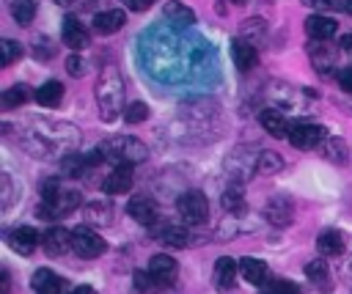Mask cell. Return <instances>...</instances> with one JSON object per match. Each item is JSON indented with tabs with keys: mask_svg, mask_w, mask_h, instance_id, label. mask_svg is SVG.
<instances>
[{
	"mask_svg": "<svg viewBox=\"0 0 352 294\" xmlns=\"http://www.w3.org/2000/svg\"><path fill=\"white\" fill-rule=\"evenodd\" d=\"M231 3H245V0H231Z\"/></svg>",
	"mask_w": 352,
	"mask_h": 294,
	"instance_id": "49",
	"label": "cell"
},
{
	"mask_svg": "<svg viewBox=\"0 0 352 294\" xmlns=\"http://www.w3.org/2000/svg\"><path fill=\"white\" fill-rule=\"evenodd\" d=\"M60 38L72 49H82L88 44V33H85V27L80 25L77 16H63V22H60Z\"/></svg>",
	"mask_w": 352,
	"mask_h": 294,
	"instance_id": "21",
	"label": "cell"
},
{
	"mask_svg": "<svg viewBox=\"0 0 352 294\" xmlns=\"http://www.w3.org/2000/svg\"><path fill=\"white\" fill-rule=\"evenodd\" d=\"M162 14H165V19L173 25V27H190V25H195V11L187 5V3H182V0H168L165 3V8H162Z\"/></svg>",
	"mask_w": 352,
	"mask_h": 294,
	"instance_id": "20",
	"label": "cell"
},
{
	"mask_svg": "<svg viewBox=\"0 0 352 294\" xmlns=\"http://www.w3.org/2000/svg\"><path fill=\"white\" fill-rule=\"evenodd\" d=\"M11 16L16 25H30L36 19V0H11Z\"/></svg>",
	"mask_w": 352,
	"mask_h": 294,
	"instance_id": "31",
	"label": "cell"
},
{
	"mask_svg": "<svg viewBox=\"0 0 352 294\" xmlns=\"http://www.w3.org/2000/svg\"><path fill=\"white\" fill-rule=\"evenodd\" d=\"M344 52H352V33H346V36H341V44H338Z\"/></svg>",
	"mask_w": 352,
	"mask_h": 294,
	"instance_id": "45",
	"label": "cell"
},
{
	"mask_svg": "<svg viewBox=\"0 0 352 294\" xmlns=\"http://www.w3.org/2000/svg\"><path fill=\"white\" fill-rule=\"evenodd\" d=\"M236 275H239V261H234V258H228V256H223V258L214 261V275H212V280H214V286H217L220 291H228V289L236 283Z\"/></svg>",
	"mask_w": 352,
	"mask_h": 294,
	"instance_id": "19",
	"label": "cell"
},
{
	"mask_svg": "<svg viewBox=\"0 0 352 294\" xmlns=\"http://www.w3.org/2000/svg\"><path fill=\"white\" fill-rule=\"evenodd\" d=\"M96 151L102 154V159L107 162H116V165H138L148 157V148L146 143H140L138 137L132 135H116V137H107L96 146Z\"/></svg>",
	"mask_w": 352,
	"mask_h": 294,
	"instance_id": "4",
	"label": "cell"
},
{
	"mask_svg": "<svg viewBox=\"0 0 352 294\" xmlns=\"http://www.w3.org/2000/svg\"><path fill=\"white\" fill-rule=\"evenodd\" d=\"M126 214L135 220V223H140V225H157V203L154 201H148V198H132L129 203H126Z\"/></svg>",
	"mask_w": 352,
	"mask_h": 294,
	"instance_id": "23",
	"label": "cell"
},
{
	"mask_svg": "<svg viewBox=\"0 0 352 294\" xmlns=\"http://www.w3.org/2000/svg\"><path fill=\"white\" fill-rule=\"evenodd\" d=\"M338 85H341V91L352 93V66L341 69V74H338Z\"/></svg>",
	"mask_w": 352,
	"mask_h": 294,
	"instance_id": "42",
	"label": "cell"
},
{
	"mask_svg": "<svg viewBox=\"0 0 352 294\" xmlns=\"http://www.w3.org/2000/svg\"><path fill=\"white\" fill-rule=\"evenodd\" d=\"M283 168V157L275 154V151H258L256 154V173L267 176V173H278Z\"/></svg>",
	"mask_w": 352,
	"mask_h": 294,
	"instance_id": "30",
	"label": "cell"
},
{
	"mask_svg": "<svg viewBox=\"0 0 352 294\" xmlns=\"http://www.w3.org/2000/svg\"><path fill=\"white\" fill-rule=\"evenodd\" d=\"M38 195H41V203L36 214L44 220H60L80 206V192L74 187L60 184V179H44L38 184Z\"/></svg>",
	"mask_w": 352,
	"mask_h": 294,
	"instance_id": "1",
	"label": "cell"
},
{
	"mask_svg": "<svg viewBox=\"0 0 352 294\" xmlns=\"http://www.w3.org/2000/svg\"><path fill=\"white\" fill-rule=\"evenodd\" d=\"M176 209H179V217L187 225H204L209 220V201H206V195L201 190H187L176 201Z\"/></svg>",
	"mask_w": 352,
	"mask_h": 294,
	"instance_id": "5",
	"label": "cell"
},
{
	"mask_svg": "<svg viewBox=\"0 0 352 294\" xmlns=\"http://www.w3.org/2000/svg\"><path fill=\"white\" fill-rule=\"evenodd\" d=\"M239 272H242V278H245L248 283L261 286V283H264V278H267V264H264L261 258L242 256V261H239Z\"/></svg>",
	"mask_w": 352,
	"mask_h": 294,
	"instance_id": "27",
	"label": "cell"
},
{
	"mask_svg": "<svg viewBox=\"0 0 352 294\" xmlns=\"http://www.w3.org/2000/svg\"><path fill=\"white\" fill-rule=\"evenodd\" d=\"M324 159H330L333 165H346L349 162V146L338 137H327L324 140V148H322Z\"/></svg>",
	"mask_w": 352,
	"mask_h": 294,
	"instance_id": "29",
	"label": "cell"
},
{
	"mask_svg": "<svg viewBox=\"0 0 352 294\" xmlns=\"http://www.w3.org/2000/svg\"><path fill=\"white\" fill-rule=\"evenodd\" d=\"M132 280H135V289H138L140 294H157V291H162V286L151 278V272H148V269L135 272V275H132Z\"/></svg>",
	"mask_w": 352,
	"mask_h": 294,
	"instance_id": "34",
	"label": "cell"
},
{
	"mask_svg": "<svg viewBox=\"0 0 352 294\" xmlns=\"http://www.w3.org/2000/svg\"><path fill=\"white\" fill-rule=\"evenodd\" d=\"M316 247H319L322 256H341L344 247H346V239H344L341 231H336V228H324V231L316 236Z\"/></svg>",
	"mask_w": 352,
	"mask_h": 294,
	"instance_id": "26",
	"label": "cell"
},
{
	"mask_svg": "<svg viewBox=\"0 0 352 294\" xmlns=\"http://www.w3.org/2000/svg\"><path fill=\"white\" fill-rule=\"evenodd\" d=\"M327 137H330L327 129L319 126V124H294L292 132H289V143L300 151H311V148L322 146Z\"/></svg>",
	"mask_w": 352,
	"mask_h": 294,
	"instance_id": "7",
	"label": "cell"
},
{
	"mask_svg": "<svg viewBox=\"0 0 352 294\" xmlns=\"http://www.w3.org/2000/svg\"><path fill=\"white\" fill-rule=\"evenodd\" d=\"M113 201H88L85 206V223L88 225H110L113 223Z\"/></svg>",
	"mask_w": 352,
	"mask_h": 294,
	"instance_id": "25",
	"label": "cell"
},
{
	"mask_svg": "<svg viewBox=\"0 0 352 294\" xmlns=\"http://www.w3.org/2000/svg\"><path fill=\"white\" fill-rule=\"evenodd\" d=\"M264 217L275 225V228H286L292 225V217H294V209H292V201L289 198H272L264 209Z\"/></svg>",
	"mask_w": 352,
	"mask_h": 294,
	"instance_id": "24",
	"label": "cell"
},
{
	"mask_svg": "<svg viewBox=\"0 0 352 294\" xmlns=\"http://www.w3.org/2000/svg\"><path fill=\"white\" fill-rule=\"evenodd\" d=\"M305 49H308V58H311L314 69H316L322 77H327V74L333 71V66H336V49H333L330 44L314 41V38L305 44Z\"/></svg>",
	"mask_w": 352,
	"mask_h": 294,
	"instance_id": "8",
	"label": "cell"
},
{
	"mask_svg": "<svg viewBox=\"0 0 352 294\" xmlns=\"http://www.w3.org/2000/svg\"><path fill=\"white\" fill-rule=\"evenodd\" d=\"M33 96H36V102L41 107H58L60 99H63V85L58 80H47L44 85H38V91Z\"/></svg>",
	"mask_w": 352,
	"mask_h": 294,
	"instance_id": "28",
	"label": "cell"
},
{
	"mask_svg": "<svg viewBox=\"0 0 352 294\" xmlns=\"http://www.w3.org/2000/svg\"><path fill=\"white\" fill-rule=\"evenodd\" d=\"M148 272H151V278L165 289V286H170V283L176 280V275H179V264H176L168 253H157V256L148 258Z\"/></svg>",
	"mask_w": 352,
	"mask_h": 294,
	"instance_id": "9",
	"label": "cell"
},
{
	"mask_svg": "<svg viewBox=\"0 0 352 294\" xmlns=\"http://www.w3.org/2000/svg\"><path fill=\"white\" fill-rule=\"evenodd\" d=\"M55 3H60V5H72L74 0H55Z\"/></svg>",
	"mask_w": 352,
	"mask_h": 294,
	"instance_id": "48",
	"label": "cell"
},
{
	"mask_svg": "<svg viewBox=\"0 0 352 294\" xmlns=\"http://www.w3.org/2000/svg\"><path fill=\"white\" fill-rule=\"evenodd\" d=\"M148 118V104L146 102H129L124 110V121L126 124H143Z\"/></svg>",
	"mask_w": 352,
	"mask_h": 294,
	"instance_id": "35",
	"label": "cell"
},
{
	"mask_svg": "<svg viewBox=\"0 0 352 294\" xmlns=\"http://www.w3.org/2000/svg\"><path fill=\"white\" fill-rule=\"evenodd\" d=\"M258 124L264 126V132L267 135H272V137H278V140H283V137H289V126H286V118H283V113L280 110H275V107H264L261 113H258Z\"/></svg>",
	"mask_w": 352,
	"mask_h": 294,
	"instance_id": "22",
	"label": "cell"
},
{
	"mask_svg": "<svg viewBox=\"0 0 352 294\" xmlns=\"http://www.w3.org/2000/svg\"><path fill=\"white\" fill-rule=\"evenodd\" d=\"M107 250V242L91 228V225H77L72 231V253H77L80 258H99Z\"/></svg>",
	"mask_w": 352,
	"mask_h": 294,
	"instance_id": "6",
	"label": "cell"
},
{
	"mask_svg": "<svg viewBox=\"0 0 352 294\" xmlns=\"http://www.w3.org/2000/svg\"><path fill=\"white\" fill-rule=\"evenodd\" d=\"M151 231L168 247H190V242H192L190 231L184 225H179V223H162V225H154Z\"/></svg>",
	"mask_w": 352,
	"mask_h": 294,
	"instance_id": "12",
	"label": "cell"
},
{
	"mask_svg": "<svg viewBox=\"0 0 352 294\" xmlns=\"http://www.w3.org/2000/svg\"><path fill=\"white\" fill-rule=\"evenodd\" d=\"M124 22H126V14H124V11H118V8L99 11V14H94V19H91L94 30H96V33H102V36L118 33V30L124 27Z\"/></svg>",
	"mask_w": 352,
	"mask_h": 294,
	"instance_id": "18",
	"label": "cell"
},
{
	"mask_svg": "<svg viewBox=\"0 0 352 294\" xmlns=\"http://www.w3.org/2000/svg\"><path fill=\"white\" fill-rule=\"evenodd\" d=\"M8 245H11L14 253H19V256H30V253L41 245V236L36 234V228H30V225H19V228H14V231L8 234Z\"/></svg>",
	"mask_w": 352,
	"mask_h": 294,
	"instance_id": "13",
	"label": "cell"
},
{
	"mask_svg": "<svg viewBox=\"0 0 352 294\" xmlns=\"http://www.w3.org/2000/svg\"><path fill=\"white\" fill-rule=\"evenodd\" d=\"M33 55H36V60H50L55 55V44L47 36H36L33 38Z\"/></svg>",
	"mask_w": 352,
	"mask_h": 294,
	"instance_id": "38",
	"label": "cell"
},
{
	"mask_svg": "<svg viewBox=\"0 0 352 294\" xmlns=\"http://www.w3.org/2000/svg\"><path fill=\"white\" fill-rule=\"evenodd\" d=\"M300 3L316 11H344V0H300Z\"/></svg>",
	"mask_w": 352,
	"mask_h": 294,
	"instance_id": "40",
	"label": "cell"
},
{
	"mask_svg": "<svg viewBox=\"0 0 352 294\" xmlns=\"http://www.w3.org/2000/svg\"><path fill=\"white\" fill-rule=\"evenodd\" d=\"M264 294H302V289H300L297 283L286 280V278H275V280L264 289Z\"/></svg>",
	"mask_w": 352,
	"mask_h": 294,
	"instance_id": "37",
	"label": "cell"
},
{
	"mask_svg": "<svg viewBox=\"0 0 352 294\" xmlns=\"http://www.w3.org/2000/svg\"><path fill=\"white\" fill-rule=\"evenodd\" d=\"M344 11H346V14H352V0H344Z\"/></svg>",
	"mask_w": 352,
	"mask_h": 294,
	"instance_id": "47",
	"label": "cell"
},
{
	"mask_svg": "<svg viewBox=\"0 0 352 294\" xmlns=\"http://www.w3.org/2000/svg\"><path fill=\"white\" fill-rule=\"evenodd\" d=\"M41 247H44V253L52 256V258L66 256V250H72V234H69L66 228H60V225H52V228L44 231Z\"/></svg>",
	"mask_w": 352,
	"mask_h": 294,
	"instance_id": "10",
	"label": "cell"
},
{
	"mask_svg": "<svg viewBox=\"0 0 352 294\" xmlns=\"http://www.w3.org/2000/svg\"><path fill=\"white\" fill-rule=\"evenodd\" d=\"M0 49H3V58H0V63H3V66H11L14 60H19V58H22V44H19V41H14V38H3Z\"/></svg>",
	"mask_w": 352,
	"mask_h": 294,
	"instance_id": "36",
	"label": "cell"
},
{
	"mask_svg": "<svg viewBox=\"0 0 352 294\" xmlns=\"http://www.w3.org/2000/svg\"><path fill=\"white\" fill-rule=\"evenodd\" d=\"M30 286L36 289V294H66V280L58 278L52 269H36L33 278H30Z\"/></svg>",
	"mask_w": 352,
	"mask_h": 294,
	"instance_id": "16",
	"label": "cell"
},
{
	"mask_svg": "<svg viewBox=\"0 0 352 294\" xmlns=\"http://www.w3.org/2000/svg\"><path fill=\"white\" fill-rule=\"evenodd\" d=\"M85 69H88V63H85L80 55H69V58H66V71H69L72 77H82Z\"/></svg>",
	"mask_w": 352,
	"mask_h": 294,
	"instance_id": "41",
	"label": "cell"
},
{
	"mask_svg": "<svg viewBox=\"0 0 352 294\" xmlns=\"http://www.w3.org/2000/svg\"><path fill=\"white\" fill-rule=\"evenodd\" d=\"M264 30H267V22L264 19H248L245 27H242V38H248V41L264 38Z\"/></svg>",
	"mask_w": 352,
	"mask_h": 294,
	"instance_id": "39",
	"label": "cell"
},
{
	"mask_svg": "<svg viewBox=\"0 0 352 294\" xmlns=\"http://www.w3.org/2000/svg\"><path fill=\"white\" fill-rule=\"evenodd\" d=\"M132 181H135L132 165H116V168H113V170L104 176L102 190H104L107 195H121V192H129Z\"/></svg>",
	"mask_w": 352,
	"mask_h": 294,
	"instance_id": "11",
	"label": "cell"
},
{
	"mask_svg": "<svg viewBox=\"0 0 352 294\" xmlns=\"http://www.w3.org/2000/svg\"><path fill=\"white\" fill-rule=\"evenodd\" d=\"M336 30H338V22H336L333 16L311 14V16L305 19V33H308V38H314V41H327L330 36H336Z\"/></svg>",
	"mask_w": 352,
	"mask_h": 294,
	"instance_id": "17",
	"label": "cell"
},
{
	"mask_svg": "<svg viewBox=\"0 0 352 294\" xmlns=\"http://www.w3.org/2000/svg\"><path fill=\"white\" fill-rule=\"evenodd\" d=\"M28 148H33L41 157H58V154H69V148H74L80 132L69 124H44L38 126V132H28Z\"/></svg>",
	"mask_w": 352,
	"mask_h": 294,
	"instance_id": "3",
	"label": "cell"
},
{
	"mask_svg": "<svg viewBox=\"0 0 352 294\" xmlns=\"http://www.w3.org/2000/svg\"><path fill=\"white\" fill-rule=\"evenodd\" d=\"M151 3H154V0H124V5H126L129 11H146Z\"/></svg>",
	"mask_w": 352,
	"mask_h": 294,
	"instance_id": "43",
	"label": "cell"
},
{
	"mask_svg": "<svg viewBox=\"0 0 352 294\" xmlns=\"http://www.w3.org/2000/svg\"><path fill=\"white\" fill-rule=\"evenodd\" d=\"M305 278H308V283H311L316 291H322V294H330V291H333V275H330V267H327L324 258L308 261V264H305Z\"/></svg>",
	"mask_w": 352,
	"mask_h": 294,
	"instance_id": "14",
	"label": "cell"
},
{
	"mask_svg": "<svg viewBox=\"0 0 352 294\" xmlns=\"http://www.w3.org/2000/svg\"><path fill=\"white\" fill-rule=\"evenodd\" d=\"M231 58H234V63H236L239 71H250V69H256V63H258V52H256L253 41H248V38H242V36H236V38L231 41Z\"/></svg>",
	"mask_w": 352,
	"mask_h": 294,
	"instance_id": "15",
	"label": "cell"
},
{
	"mask_svg": "<svg viewBox=\"0 0 352 294\" xmlns=\"http://www.w3.org/2000/svg\"><path fill=\"white\" fill-rule=\"evenodd\" d=\"M96 104H99V115L102 121H116L118 113H124V77L116 66H104L96 77Z\"/></svg>",
	"mask_w": 352,
	"mask_h": 294,
	"instance_id": "2",
	"label": "cell"
},
{
	"mask_svg": "<svg viewBox=\"0 0 352 294\" xmlns=\"http://www.w3.org/2000/svg\"><path fill=\"white\" fill-rule=\"evenodd\" d=\"M8 283H11L8 269H3V275H0V291H3V294H8V291H11V289H8Z\"/></svg>",
	"mask_w": 352,
	"mask_h": 294,
	"instance_id": "44",
	"label": "cell"
},
{
	"mask_svg": "<svg viewBox=\"0 0 352 294\" xmlns=\"http://www.w3.org/2000/svg\"><path fill=\"white\" fill-rule=\"evenodd\" d=\"M223 209H228L231 214H242L245 212V192H242L239 184H231L223 192Z\"/></svg>",
	"mask_w": 352,
	"mask_h": 294,
	"instance_id": "32",
	"label": "cell"
},
{
	"mask_svg": "<svg viewBox=\"0 0 352 294\" xmlns=\"http://www.w3.org/2000/svg\"><path fill=\"white\" fill-rule=\"evenodd\" d=\"M28 99H30V88L25 82H16V85L3 91V104L6 107H22Z\"/></svg>",
	"mask_w": 352,
	"mask_h": 294,
	"instance_id": "33",
	"label": "cell"
},
{
	"mask_svg": "<svg viewBox=\"0 0 352 294\" xmlns=\"http://www.w3.org/2000/svg\"><path fill=\"white\" fill-rule=\"evenodd\" d=\"M69 294H96V289H91V286H74Z\"/></svg>",
	"mask_w": 352,
	"mask_h": 294,
	"instance_id": "46",
	"label": "cell"
}]
</instances>
